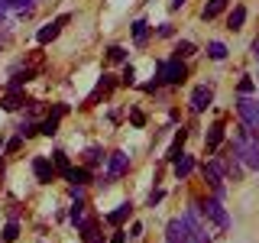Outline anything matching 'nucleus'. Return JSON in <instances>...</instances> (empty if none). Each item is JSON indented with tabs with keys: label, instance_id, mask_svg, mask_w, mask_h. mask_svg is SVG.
I'll return each mask as SVG.
<instances>
[{
	"label": "nucleus",
	"instance_id": "f257e3e1",
	"mask_svg": "<svg viewBox=\"0 0 259 243\" xmlns=\"http://www.w3.org/2000/svg\"><path fill=\"white\" fill-rule=\"evenodd\" d=\"M233 156H237L246 169H256L259 172V136L249 133L246 127H240L237 143H233Z\"/></svg>",
	"mask_w": 259,
	"mask_h": 243
},
{
	"label": "nucleus",
	"instance_id": "f03ea898",
	"mask_svg": "<svg viewBox=\"0 0 259 243\" xmlns=\"http://www.w3.org/2000/svg\"><path fill=\"white\" fill-rule=\"evenodd\" d=\"M237 113H240L243 127H246L249 133H256V136H259V101H256V97L243 94L240 101H237Z\"/></svg>",
	"mask_w": 259,
	"mask_h": 243
},
{
	"label": "nucleus",
	"instance_id": "7ed1b4c3",
	"mask_svg": "<svg viewBox=\"0 0 259 243\" xmlns=\"http://www.w3.org/2000/svg\"><path fill=\"white\" fill-rule=\"evenodd\" d=\"M194 208H198L207 221H214L221 230H230V214H227V208L221 205V198H207V201H201V205H194Z\"/></svg>",
	"mask_w": 259,
	"mask_h": 243
},
{
	"label": "nucleus",
	"instance_id": "20e7f679",
	"mask_svg": "<svg viewBox=\"0 0 259 243\" xmlns=\"http://www.w3.org/2000/svg\"><path fill=\"white\" fill-rule=\"evenodd\" d=\"M185 75H188V71H185L182 59H168V62H162L156 68V81H159V85H182Z\"/></svg>",
	"mask_w": 259,
	"mask_h": 243
},
{
	"label": "nucleus",
	"instance_id": "39448f33",
	"mask_svg": "<svg viewBox=\"0 0 259 243\" xmlns=\"http://www.w3.org/2000/svg\"><path fill=\"white\" fill-rule=\"evenodd\" d=\"M68 20H71V16H68V13H62V16H55L52 23H46V26L36 32V43H39V46L52 43V39H55V36H59V32H62V26H65V23H68Z\"/></svg>",
	"mask_w": 259,
	"mask_h": 243
},
{
	"label": "nucleus",
	"instance_id": "423d86ee",
	"mask_svg": "<svg viewBox=\"0 0 259 243\" xmlns=\"http://www.w3.org/2000/svg\"><path fill=\"white\" fill-rule=\"evenodd\" d=\"M210 101H214V91H210V88L207 85H198V88H194V91H191V110L194 113H204L207 107H210Z\"/></svg>",
	"mask_w": 259,
	"mask_h": 243
},
{
	"label": "nucleus",
	"instance_id": "0eeeda50",
	"mask_svg": "<svg viewBox=\"0 0 259 243\" xmlns=\"http://www.w3.org/2000/svg\"><path fill=\"white\" fill-rule=\"evenodd\" d=\"M185 221V227H188V240L191 243H210V237H207V230L198 224V217H194V211H188V214L182 217Z\"/></svg>",
	"mask_w": 259,
	"mask_h": 243
},
{
	"label": "nucleus",
	"instance_id": "6e6552de",
	"mask_svg": "<svg viewBox=\"0 0 259 243\" xmlns=\"http://www.w3.org/2000/svg\"><path fill=\"white\" fill-rule=\"evenodd\" d=\"M165 243H191L188 240V227H185L182 217L168 221V227H165Z\"/></svg>",
	"mask_w": 259,
	"mask_h": 243
},
{
	"label": "nucleus",
	"instance_id": "1a4fd4ad",
	"mask_svg": "<svg viewBox=\"0 0 259 243\" xmlns=\"http://www.w3.org/2000/svg\"><path fill=\"white\" fill-rule=\"evenodd\" d=\"M32 172H36V178L42 185H49L55 178V166H52V159H46V156H36L32 159Z\"/></svg>",
	"mask_w": 259,
	"mask_h": 243
},
{
	"label": "nucleus",
	"instance_id": "9d476101",
	"mask_svg": "<svg viewBox=\"0 0 259 243\" xmlns=\"http://www.w3.org/2000/svg\"><path fill=\"white\" fill-rule=\"evenodd\" d=\"M126 166H130V156H126V152H113L110 162H107V182H110V178H120V175L126 172Z\"/></svg>",
	"mask_w": 259,
	"mask_h": 243
},
{
	"label": "nucleus",
	"instance_id": "9b49d317",
	"mask_svg": "<svg viewBox=\"0 0 259 243\" xmlns=\"http://www.w3.org/2000/svg\"><path fill=\"white\" fill-rule=\"evenodd\" d=\"M243 23H246V7L237 4V7L230 10V16H227V29L237 32V29H243Z\"/></svg>",
	"mask_w": 259,
	"mask_h": 243
},
{
	"label": "nucleus",
	"instance_id": "f8f14e48",
	"mask_svg": "<svg viewBox=\"0 0 259 243\" xmlns=\"http://www.w3.org/2000/svg\"><path fill=\"white\" fill-rule=\"evenodd\" d=\"M172 166H175V175H178V178H188V175L194 172V156H185V152H182V156H178Z\"/></svg>",
	"mask_w": 259,
	"mask_h": 243
},
{
	"label": "nucleus",
	"instance_id": "ddd939ff",
	"mask_svg": "<svg viewBox=\"0 0 259 243\" xmlns=\"http://www.w3.org/2000/svg\"><path fill=\"white\" fill-rule=\"evenodd\" d=\"M221 143H224V127H221V124H214V127L207 130V136H204V146H207V152H214Z\"/></svg>",
	"mask_w": 259,
	"mask_h": 243
},
{
	"label": "nucleus",
	"instance_id": "4468645a",
	"mask_svg": "<svg viewBox=\"0 0 259 243\" xmlns=\"http://www.w3.org/2000/svg\"><path fill=\"white\" fill-rule=\"evenodd\" d=\"M78 230H81V237H84L88 243H104V237L97 233V221H81Z\"/></svg>",
	"mask_w": 259,
	"mask_h": 243
},
{
	"label": "nucleus",
	"instance_id": "2eb2a0df",
	"mask_svg": "<svg viewBox=\"0 0 259 243\" xmlns=\"http://www.w3.org/2000/svg\"><path fill=\"white\" fill-rule=\"evenodd\" d=\"M185 140H188V130L182 127V130H178V133H175V143L168 146V156H165L168 162H175L178 156H182V146H185Z\"/></svg>",
	"mask_w": 259,
	"mask_h": 243
},
{
	"label": "nucleus",
	"instance_id": "dca6fc26",
	"mask_svg": "<svg viewBox=\"0 0 259 243\" xmlns=\"http://www.w3.org/2000/svg\"><path fill=\"white\" fill-rule=\"evenodd\" d=\"M227 4H230V0H207V4H204V13H201V16H204V20H217V16L227 10Z\"/></svg>",
	"mask_w": 259,
	"mask_h": 243
},
{
	"label": "nucleus",
	"instance_id": "f3484780",
	"mask_svg": "<svg viewBox=\"0 0 259 243\" xmlns=\"http://www.w3.org/2000/svg\"><path fill=\"white\" fill-rule=\"evenodd\" d=\"M149 32H152L149 23H146V20H136L133 23V43L136 46H146V43H149Z\"/></svg>",
	"mask_w": 259,
	"mask_h": 243
},
{
	"label": "nucleus",
	"instance_id": "a211bd4d",
	"mask_svg": "<svg viewBox=\"0 0 259 243\" xmlns=\"http://www.w3.org/2000/svg\"><path fill=\"white\" fill-rule=\"evenodd\" d=\"M65 178H68V182L71 185H78V188H81V185H88V178H91V172H88V166H71L68 169V175H65Z\"/></svg>",
	"mask_w": 259,
	"mask_h": 243
},
{
	"label": "nucleus",
	"instance_id": "6ab92c4d",
	"mask_svg": "<svg viewBox=\"0 0 259 243\" xmlns=\"http://www.w3.org/2000/svg\"><path fill=\"white\" fill-rule=\"evenodd\" d=\"M130 211H133V205H130V201H126V205H120L117 211H110V214H107V224H113V227H120V224H123L126 217H130Z\"/></svg>",
	"mask_w": 259,
	"mask_h": 243
},
{
	"label": "nucleus",
	"instance_id": "aec40b11",
	"mask_svg": "<svg viewBox=\"0 0 259 243\" xmlns=\"http://www.w3.org/2000/svg\"><path fill=\"white\" fill-rule=\"evenodd\" d=\"M36 0H0V10H32Z\"/></svg>",
	"mask_w": 259,
	"mask_h": 243
},
{
	"label": "nucleus",
	"instance_id": "412c9836",
	"mask_svg": "<svg viewBox=\"0 0 259 243\" xmlns=\"http://www.w3.org/2000/svg\"><path fill=\"white\" fill-rule=\"evenodd\" d=\"M52 166H55V169H59V172H62V175H68V169H71V162H68V156H65V152H62V149H55V152H52Z\"/></svg>",
	"mask_w": 259,
	"mask_h": 243
},
{
	"label": "nucleus",
	"instance_id": "4be33fe9",
	"mask_svg": "<svg viewBox=\"0 0 259 243\" xmlns=\"http://www.w3.org/2000/svg\"><path fill=\"white\" fill-rule=\"evenodd\" d=\"M29 78H32V71H29V68H26V71H16V75L10 78V85H7V88H10V91H20V88L26 85Z\"/></svg>",
	"mask_w": 259,
	"mask_h": 243
},
{
	"label": "nucleus",
	"instance_id": "5701e85b",
	"mask_svg": "<svg viewBox=\"0 0 259 243\" xmlns=\"http://www.w3.org/2000/svg\"><path fill=\"white\" fill-rule=\"evenodd\" d=\"M207 55H210L214 62H224V59H227V46H224V43H207Z\"/></svg>",
	"mask_w": 259,
	"mask_h": 243
},
{
	"label": "nucleus",
	"instance_id": "b1692460",
	"mask_svg": "<svg viewBox=\"0 0 259 243\" xmlns=\"http://www.w3.org/2000/svg\"><path fill=\"white\" fill-rule=\"evenodd\" d=\"M23 101H26V97H23L20 91H10V94L4 97V110H16V107H20Z\"/></svg>",
	"mask_w": 259,
	"mask_h": 243
},
{
	"label": "nucleus",
	"instance_id": "393cba45",
	"mask_svg": "<svg viewBox=\"0 0 259 243\" xmlns=\"http://www.w3.org/2000/svg\"><path fill=\"white\" fill-rule=\"evenodd\" d=\"M84 162H88V166H101V162H104V152H101V146H91V149L84 152Z\"/></svg>",
	"mask_w": 259,
	"mask_h": 243
},
{
	"label": "nucleus",
	"instance_id": "a878e982",
	"mask_svg": "<svg viewBox=\"0 0 259 243\" xmlns=\"http://www.w3.org/2000/svg\"><path fill=\"white\" fill-rule=\"evenodd\" d=\"M16 237H20V224H16V217H13V221L4 227V243H13Z\"/></svg>",
	"mask_w": 259,
	"mask_h": 243
},
{
	"label": "nucleus",
	"instance_id": "bb28decb",
	"mask_svg": "<svg viewBox=\"0 0 259 243\" xmlns=\"http://www.w3.org/2000/svg\"><path fill=\"white\" fill-rule=\"evenodd\" d=\"M188 55H194V46L188 43V39H182V43L175 46V59H188Z\"/></svg>",
	"mask_w": 259,
	"mask_h": 243
},
{
	"label": "nucleus",
	"instance_id": "cd10ccee",
	"mask_svg": "<svg viewBox=\"0 0 259 243\" xmlns=\"http://www.w3.org/2000/svg\"><path fill=\"white\" fill-rule=\"evenodd\" d=\"M55 130H59V117H55V113H52V117H49V120H42V127H39V133H46V136H52V133H55Z\"/></svg>",
	"mask_w": 259,
	"mask_h": 243
},
{
	"label": "nucleus",
	"instance_id": "c85d7f7f",
	"mask_svg": "<svg viewBox=\"0 0 259 243\" xmlns=\"http://www.w3.org/2000/svg\"><path fill=\"white\" fill-rule=\"evenodd\" d=\"M107 59L110 62H126V49L123 46H110L107 49Z\"/></svg>",
	"mask_w": 259,
	"mask_h": 243
},
{
	"label": "nucleus",
	"instance_id": "c756f323",
	"mask_svg": "<svg viewBox=\"0 0 259 243\" xmlns=\"http://www.w3.org/2000/svg\"><path fill=\"white\" fill-rule=\"evenodd\" d=\"M81 221H84V205L78 201V205H71V224L81 227Z\"/></svg>",
	"mask_w": 259,
	"mask_h": 243
},
{
	"label": "nucleus",
	"instance_id": "7c9ffc66",
	"mask_svg": "<svg viewBox=\"0 0 259 243\" xmlns=\"http://www.w3.org/2000/svg\"><path fill=\"white\" fill-rule=\"evenodd\" d=\"M253 88H256V85H253V78H249V75L240 78V94H253Z\"/></svg>",
	"mask_w": 259,
	"mask_h": 243
},
{
	"label": "nucleus",
	"instance_id": "2f4dec72",
	"mask_svg": "<svg viewBox=\"0 0 259 243\" xmlns=\"http://www.w3.org/2000/svg\"><path fill=\"white\" fill-rule=\"evenodd\" d=\"M130 120H133L136 127H143V124H146V113H143L140 107H133V110H130Z\"/></svg>",
	"mask_w": 259,
	"mask_h": 243
},
{
	"label": "nucleus",
	"instance_id": "473e14b6",
	"mask_svg": "<svg viewBox=\"0 0 259 243\" xmlns=\"http://www.w3.org/2000/svg\"><path fill=\"white\" fill-rule=\"evenodd\" d=\"M120 81H123V85H133V81H136V68H133V65L123 68V78H120Z\"/></svg>",
	"mask_w": 259,
	"mask_h": 243
},
{
	"label": "nucleus",
	"instance_id": "72a5a7b5",
	"mask_svg": "<svg viewBox=\"0 0 259 243\" xmlns=\"http://www.w3.org/2000/svg\"><path fill=\"white\" fill-rule=\"evenodd\" d=\"M162 198H165V191H162V188H156V191H152V194H149V208H156V205H159V201H162Z\"/></svg>",
	"mask_w": 259,
	"mask_h": 243
},
{
	"label": "nucleus",
	"instance_id": "f704fd0d",
	"mask_svg": "<svg viewBox=\"0 0 259 243\" xmlns=\"http://www.w3.org/2000/svg\"><path fill=\"white\" fill-rule=\"evenodd\" d=\"M20 146H23V136H13V140L7 143V152H16V149H20Z\"/></svg>",
	"mask_w": 259,
	"mask_h": 243
},
{
	"label": "nucleus",
	"instance_id": "c9c22d12",
	"mask_svg": "<svg viewBox=\"0 0 259 243\" xmlns=\"http://www.w3.org/2000/svg\"><path fill=\"white\" fill-rule=\"evenodd\" d=\"M32 133H36V124H23L20 127V136H32Z\"/></svg>",
	"mask_w": 259,
	"mask_h": 243
},
{
	"label": "nucleus",
	"instance_id": "e433bc0d",
	"mask_svg": "<svg viewBox=\"0 0 259 243\" xmlns=\"http://www.w3.org/2000/svg\"><path fill=\"white\" fill-rule=\"evenodd\" d=\"M110 243H126V233H123V230H117V233L110 237Z\"/></svg>",
	"mask_w": 259,
	"mask_h": 243
},
{
	"label": "nucleus",
	"instance_id": "4c0bfd02",
	"mask_svg": "<svg viewBox=\"0 0 259 243\" xmlns=\"http://www.w3.org/2000/svg\"><path fill=\"white\" fill-rule=\"evenodd\" d=\"M185 4H188V0H172V10H182Z\"/></svg>",
	"mask_w": 259,
	"mask_h": 243
},
{
	"label": "nucleus",
	"instance_id": "58836bf2",
	"mask_svg": "<svg viewBox=\"0 0 259 243\" xmlns=\"http://www.w3.org/2000/svg\"><path fill=\"white\" fill-rule=\"evenodd\" d=\"M253 55H256V62H259V39L253 43Z\"/></svg>",
	"mask_w": 259,
	"mask_h": 243
},
{
	"label": "nucleus",
	"instance_id": "ea45409f",
	"mask_svg": "<svg viewBox=\"0 0 259 243\" xmlns=\"http://www.w3.org/2000/svg\"><path fill=\"white\" fill-rule=\"evenodd\" d=\"M0 20H4V10H0Z\"/></svg>",
	"mask_w": 259,
	"mask_h": 243
}]
</instances>
